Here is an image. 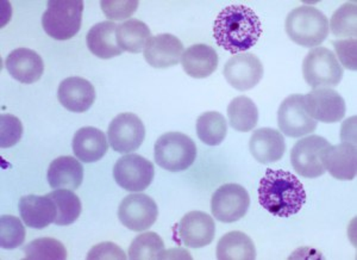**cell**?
Returning a JSON list of instances; mask_svg holds the SVG:
<instances>
[{
	"label": "cell",
	"mask_w": 357,
	"mask_h": 260,
	"mask_svg": "<svg viewBox=\"0 0 357 260\" xmlns=\"http://www.w3.org/2000/svg\"><path fill=\"white\" fill-rule=\"evenodd\" d=\"M261 35L260 18L245 5H230L223 8L213 24L217 45L231 54L243 53L252 48Z\"/></svg>",
	"instance_id": "6da1fadb"
},
{
	"label": "cell",
	"mask_w": 357,
	"mask_h": 260,
	"mask_svg": "<svg viewBox=\"0 0 357 260\" xmlns=\"http://www.w3.org/2000/svg\"><path fill=\"white\" fill-rule=\"evenodd\" d=\"M259 202L278 217H289L301 212L306 192L299 178L289 171L268 168L259 187Z\"/></svg>",
	"instance_id": "7a4b0ae2"
},
{
	"label": "cell",
	"mask_w": 357,
	"mask_h": 260,
	"mask_svg": "<svg viewBox=\"0 0 357 260\" xmlns=\"http://www.w3.org/2000/svg\"><path fill=\"white\" fill-rule=\"evenodd\" d=\"M284 28L293 42L306 48L321 45L330 31L329 21L324 13L309 5L292 10L286 18Z\"/></svg>",
	"instance_id": "3957f363"
},
{
	"label": "cell",
	"mask_w": 357,
	"mask_h": 260,
	"mask_svg": "<svg viewBox=\"0 0 357 260\" xmlns=\"http://www.w3.org/2000/svg\"><path fill=\"white\" fill-rule=\"evenodd\" d=\"M82 13V0H50L42 16V27L54 40L67 41L80 31Z\"/></svg>",
	"instance_id": "277c9868"
},
{
	"label": "cell",
	"mask_w": 357,
	"mask_h": 260,
	"mask_svg": "<svg viewBox=\"0 0 357 260\" xmlns=\"http://www.w3.org/2000/svg\"><path fill=\"white\" fill-rule=\"evenodd\" d=\"M154 158L155 163L166 171H185L195 163L197 146L188 135L169 131L156 140Z\"/></svg>",
	"instance_id": "5b68a950"
},
{
	"label": "cell",
	"mask_w": 357,
	"mask_h": 260,
	"mask_svg": "<svg viewBox=\"0 0 357 260\" xmlns=\"http://www.w3.org/2000/svg\"><path fill=\"white\" fill-rule=\"evenodd\" d=\"M303 74L312 89H333L341 82L343 67L330 49L318 47L311 49L305 57Z\"/></svg>",
	"instance_id": "8992f818"
},
{
	"label": "cell",
	"mask_w": 357,
	"mask_h": 260,
	"mask_svg": "<svg viewBox=\"0 0 357 260\" xmlns=\"http://www.w3.org/2000/svg\"><path fill=\"white\" fill-rule=\"evenodd\" d=\"M331 146L328 140L318 135L301 138L291 151V164L294 171L304 178H318L324 175L323 154Z\"/></svg>",
	"instance_id": "52a82bcc"
},
{
	"label": "cell",
	"mask_w": 357,
	"mask_h": 260,
	"mask_svg": "<svg viewBox=\"0 0 357 260\" xmlns=\"http://www.w3.org/2000/svg\"><path fill=\"white\" fill-rule=\"evenodd\" d=\"M249 205V194L240 184H224L212 195V215L224 224H232L242 219Z\"/></svg>",
	"instance_id": "ba28073f"
},
{
	"label": "cell",
	"mask_w": 357,
	"mask_h": 260,
	"mask_svg": "<svg viewBox=\"0 0 357 260\" xmlns=\"http://www.w3.org/2000/svg\"><path fill=\"white\" fill-rule=\"evenodd\" d=\"M154 164L138 154H126L114 165L116 183L126 192H142L154 179Z\"/></svg>",
	"instance_id": "9c48e42d"
},
{
	"label": "cell",
	"mask_w": 357,
	"mask_h": 260,
	"mask_svg": "<svg viewBox=\"0 0 357 260\" xmlns=\"http://www.w3.org/2000/svg\"><path fill=\"white\" fill-rule=\"evenodd\" d=\"M146 138V128L141 118L131 113H123L112 120L107 129V140L118 153H131L138 150Z\"/></svg>",
	"instance_id": "30bf717a"
},
{
	"label": "cell",
	"mask_w": 357,
	"mask_h": 260,
	"mask_svg": "<svg viewBox=\"0 0 357 260\" xmlns=\"http://www.w3.org/2000/svg\"><path fill=\"white\" fill-rule=\"evenodd\" d=\"M158 205L154 199L144 194H131L123 199L118 208V219L132 232L146 231L156 222Z\"/></svg>",
	"instance_id": "8fae6325"
},
{
	"label": "cell",
	"mask_w": 357,
	"mask_h": 260,
	"mask_svg": "<svg viewBox=\"0 0 357 260\" xmlns=\"http://www.w3.org/2000/svg\"><path fill=\"white\" fill-rule=\"evenodd\" d=\"M278 124L281 133L289 138H303L317 129L318 122L310 117L304 108V96L291 94L278 110Z\"/></svg>",
	"instance_id": "7c38bea8"
},
{
	"label": "cell",
	"mask_w": 357,
	"mask_h": 260,
	"mask_svg": "<svg viewBox=\"0 0 357 260\" xmlns=\"http://www.w3.org/2000/svg\"><path fill=\"white\" fill-rule=\"evenodd\" d=\"M304 108L317 122H341L345 116L344 99L333 89H313L304 96Z\"/></svg>",
	"instance_id": "4fadbf2b"
},
{
	"label": "cell",
	"mask_w": 357,
	"mask_h": 260,
	"mask_svg": "<svg viewBox=\"0 0 357 260\" xmlns=\"http://www.w3.org/2000/svg\"><path fill=\"white\" fill-rule=\"evenodd\" d=\"M224 78L238 91L255 87L264 77V66L255 54H237L224 65Z\"/></svg>",
	"instance_id": "5bb4252c"
},
{
	"label": "cell",
	"mask_w": 357,
	"mask_h": 260,
	"mask_svg": "<svg viewBox=\"0 0 357 260\" xmlns=\"http://www.w3.org/2000/svg\"><path fill=\"white\" fill-rule=\"evenodd\" d=\"M215 224L211 216L204 212H187L178 224V236L185 246L205 247L215 239Z\"/></svg>",
	"instance_id": "9a60e30c"
},
{
	"label": "cell",
	"mask_w": 357,
	"mask_h": 260,
	"mask_svg": "<svg viewBox=\"0 0 357 260\" xmlns=\"http://www.w3.org/2000/svg\"><path fill=\"white\" fill-rule=\"evenodd\" d=\"M57 99L68 111L82 114L93 106L96 89L92 82L84 78H66L57 89Z\"/></svg>",
	"instance_id": "2e32d148"
},
{
	"label": "cell",
	"mask_w": 357,
	"mask_h": 260,
	"mask_svg": "<svg viewBox=\"0 0 357 260\" xmlns=\"http://www.w3.org/2000/svg\"><path fill=\"white\" fill-rule=\"evenodd\" d=\"M183 54V42L171 34L151 37L144 47V59L154 68L174 67Z\"/></svg>",
	"instance_id": "e0dca14e"
},
{
	"label": "cell",
	"mask_w": 357,
	"mask_h": 260,
	"mask_svg": "<svg viewBox=\"0 0 357 260\" xmlns=\"http://www.w3.org/2000/svg\"><path fill=\"white\" fill-rule=\"evenodd\" d=\"M5 65L10 75L22 84L38 82L45 72L42 57L33 49H15L8 54Z\"/></svg>",
	"instance_id": "ac0fdd59"
},
{
	"label": "cell",
	"mask_w": 357,
	"mask_h": 260,
	"mask_svg": "<svg viewBox=\"0 0 357 260\" xmlns=\"http://www.w3.org/2000/svg\"><path fill=\"white\" fill-rule=\"evenodd\" d=\"M18 209L28 227L43 229L54 224L57 215L56 204L50 196L29 195L22 197Z\"/></svg>",
	"instance_id": "d6986e66"
},
{
	"label": "cell",
	"mask_w": 357,
	"mask_h": 260,
	"mask_svg": "<svg viewBox=\"0 0 357 260\" xmlns=\"http://www.w3.org/2000/svg\"><path fill=\"white\" fill-rule=\"evenodd\" d=\"M325 171L338 180H353L356 177L357 152L355 143L330 146L323 154Z\"/></svg>",
	"instance_id": "ffe728a7"
},
{
	"label": "cell",
	"mask_w": 357,
	"mask_h": 260,
	"mask_svg": "<svg viewBox=\"0 0 357 260\" xmlns=\"http://www.w3.org/2000/svg\"><path fill=\"white\" fill-rule=\"evenodd\" d=\"M249 150L259 163H276L286 152L284 135L273 128L256 129L249 141Z\"/></svg>",
	"instance_id": "44dd1931"
},
{
	"label": "cell",
	"mask_w": 357,
	"mask_h": 260,
	"mask_svg": "<svg viewBox=\"0 0 357 260\" xmlns=\"http://www.w3.org/2000/svg\"><path fill=\"white\" fill-rule=\"evenodd\" d=\"M109 150L107 138L102 130L84 127L77 130L73 138V152L82 163L99 161Z\"/></svg>",
	"instance_id": "7402d4cb"
},
{
	"label": "cell",
	"mask_w": 357,
	"mask_h": 260,
	"mask_svg": "<svg viewBox=\"0 0 357 260\" xmlns=\"http://www.w3.org/2000/svg\"><path fill=\"white\" fill-rule=\"evenodd\" d=\"M117 25L114 22H100L89 29L86 43L89 52L102 60L122 55L123 50L117 43Z\"/></svg>",
	"instance_id": "603a6c76"
},
{
	"label": "cell",
	"mask_w": 357,
	"mask_h": 260,
	"mask_svg": "<svg viewBox=\"0 0 357 260\" xmlns=\"http://www.w3.org/2000/svg\"><path fill=\"white\" fill-rule=\"evenodd\" d=\"M218 54L210 45H193L183 52L181 65L190 77L204 79L215 73L218 67Z\"/></svg>",
	"instance_id": "cb8c5ba5"
},
{
	"label": "cell",
	"mask_w": 357,
	"mask_h": 260,
	"mask_svg": "<svg viewBox=\"0 0 357 260\" xmlns=\"http://www.w3.org/2000/svg\"><path fill=\"white\" fill-rule=\"evenodd\" d=\"M47 178L49 185L54 190H77L84 180V167L74 157H59L49 165Z\"/></svg>",
	"instance_id": "d4e9b609"
},
{
	"label": "cell",
	"mask_w": 357,
	"mask_h": 260,
	"mask_svg": "<svg viewBox=\"0 0 357 260\" xmlns=\"http://www.w3.org/2000/svg\"><path fill=\"white\" fill-rule=\"evenodd\" d=\"M215 257L220 260H254L256 259L255 245L247 234L234 231L220 238Z\"/></svg>",
	"instance_id": "484cf974"
},
{
	"label": "cell",
	"mask_w": 357,
	"mask_h": 260,
	"mask_svg": "<svg viewBox=\"0 0 357 260\" xmlns=\"http://www.w3.org/2000/svg\"><path fill=\"white\" fill-rule=\"evenodd\" d=\"M117 43L123 52L141 53L151 38V29L144 22L131 18L117 25Z\"/></svg>",
	"instance_id": "4316f807"
},
{
	"label": "cell",
	"mask_w": 357,
	"mask_h": 260,
	"mask_svg": "<svg viewBox=\"0 0 357 260\" xmlns=\"http://www.w3.org/2000/svg\"><path fill=\"white\" fill-rule=\"evenodd\" d=\"M227 117L234 129L241 133H247L255 129L257 126L259 110L250 98L240 96L234 98L227 106Z\"/></svg>",
	"instance_id": "83f0119b"
},
{
	"label": "cell",
	"mask_w": 357,
	"mask_h": 260,
	"mask_svg": "<svg viewBox=\"0 0 357 260\" xmlns=\"http://www.w3.org/2000/svg\"><path fill=\"white\" fill-rule=\"evenodd\" d=\"M227 120L217 111H207L197 120V135L207 146H218L227 138Z\"/></svg>",
	"instance_id": "f1b7e54d"
},
{
	"label": "cell",
	"mask_w": 357,
	"mask_h": 260,
	"mask_svg": "<svg viewBox=\"0 0 357 260\" xmlns=\"http://www.w3.org/2000/svg\"><path fill=\"white\" fill-rule=\"evenodd\" d=\"M56 204L57 215L54 224L69 226L74 224L82 214V201L68 189H56L48 194Z\"/></svg>",
	"instance_id": "f546056e"
},
{
	"label": "cell",
	"mask_w": 357,
	"mask_h": 260,
	"mask_svg": "<svg viewBox=\"0 0 357 260\" xmlns=\"http://www.w3.org/2000/svg\"><path fill=\"white\" fill-rule=\"evenodd\" d=\"M165 250L162 238L155 232H146L136 236L129 247V259H160Z\"/></svg>",
	"instance_id": "4dcf8cb0"
},
{
	"label": "cell",
	"mask_w": 357,
	"mask_h": 260,
	"mask_svg": "<svg viewBox=\"0 0 357 260\" xmlns=\"http://www.w3.org/2000/svg\"><path fill=\"white\" fill-rule=\"evenodd\" d=\"M24 259L65 260L67 250L61 241L53 238H41L31 241L24 247Z\"/></svg>",
	"instance_id": "1f68e13d"
},
{
	"label": "cell",
	"mask_w": 357,
	"mask_h": 260,
	"mask_svg": "<svg viewBox=\"0 0 357 260\" xmlns=\"http://www.w3.org/2000/svg\"><path fill=\"white\" fill-rule=\"evenodd\" d=\"M331 31L337 37L356 38L357 8L356 1H348L337 8L331 17Z\"/></svg>",
	"instance_id": "d6a6232c"
},
{
	"label": "cell",
	"mask_w": 357,
	"mask_h": 260,
	"mask_svg": "<svg viewBox=\"0 0 357 260\" xmlns=\"http://www.w3.org/2000/svg\"><path fill=\"white\" fill-rule=\"evenodd\" d=\"M25 228L16 216L3 215L0 219V244L5 250H15L24 244Z\"/></svg>",
	"instance_id": "836d02e7"
},
{
	"label": "cell",
	"mask_w": 357,
	"mask_h": 260,
	"mask_svg": "<svg viewBox=\"0 0 357 260\" xmlns=\"http://www.w3.org/2000/svg\"><path fill=\"white\" fill-rule=\"evenodd\" d=\"M23 135V124L21 120L13 115L4 114L0 116V146L10 148L21 141Z\"/></svg>",
	"instance_id": "e575fe53"
},
{
	"label": "cell",
	"mask_w": 357,
	"mask_h": 260,
	"mask_svg": "<svg viewBox=\"0 0 357 260\" xmlns=\"http://www.w3.org/2000/svg\"><path fill=\"white\" fill-rule=\"evenodd\" d=\"M102 13L109 20L123 21L132 16L138 8V1H100Z\"/></svg>",
	"instance_id": "d590c367"
},
{
	"label": "cell",
	"mask_w": 357,
	"mask_h": 260,
	"mask_svg": "<svg viewBox=\"0 0 357 260\" xmlns=\"http://www.w3.org/2000/svg\"><path fill=\"white\" fill-rule=\"evenodd\" d=\"M356 38H347L333 42V48L342 65L350 71H356Z\"/></svg>",
	"instance_id": "8d00e7d4"
},
{
	"label": "cell",
	"mask_w": 357,
	"mask_h": 260,
	"mask_svg": "<svg viewBox=\"0 0 357 260\" xmlns=\"http://www.w3.org/2000/svg\"><path fill=\"white\" fill-rule=\"evenodd\" d=\"M89 260H102V259H119L126 260V256L122 248L112 243H102L98 244L94 247L89 250L87 254Z\"/></svg>",
	"instance_id": "74e56055"
}]
</instances>
